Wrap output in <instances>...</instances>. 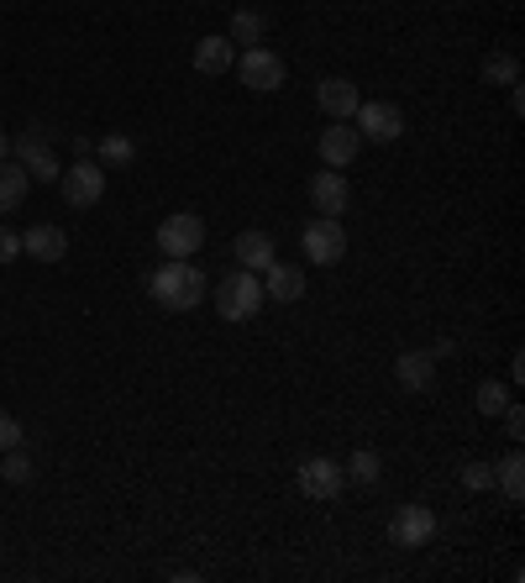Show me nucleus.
I'll list each match as a JSON object with an SVG mask.
<instances>
[{
	"instance_id": "1",
	"label": "nucleus",
	"mask_w": 525,
	"mask_h": 583,
	"mask_svg": "<svg viewBox=\"0 0 525 583\" xmlns=\"http://www.w3.org/2000/svg\"><path fill=\"white\" fill-rule=\"evenodd\" d=\"M147 290H152V300L163 311H195L205 300V274L195 258H169L163 268H152Z\"/></svg>"
},
{
	"instance_id": "2",
	"label": "nucleus",
	"mask_w": 525,
	"mask_h": 583,
	"mask_svg": "<svg viewBox=\"0 0 525 583\" xmlns=\"http://www.w3.org/2000/svg\"><path fill=\"white\" fill-rule=\"evenodd\" d=\"M216 316L221 321H253L262 311V279L258 274H247V268H236V274H227L221 284H216Z\"/></svg>"
},
{
	"instance_id": "3",
	"label": "nucleus",
	"mask_w": 525,
	"mask_h": 583,
	"mask_svg": "<svg viewBox=\"0 0 525 583\" xmlns=\"http://www.w3.org/2000/svg\"><path fill=\"white\" fill-rule=\"evenodd\" d=\"M59 190H63V205H69V210H89V205L106 201V169H100L95 158H74L59 174Z\"/></svg>"
},
{
	"instance_id": "4",
	"label": "nucleus",
	"mask_w": 525,
	"mask_h": 583,
	"mask_svg": "<svg viewBox=\"0 0 525 583\" xmlns=\"http://www.w3.org/2000/svg\"><path fill=\"white\" fill-rule=\"evenodd\" d=\"M352 126H357L363 143H400L405 137V111L394 100H363L352 111Z\"/></svg>"
},
{
	"instance_id": "5",
	"label": "nucleus",
	"mask_w": 525,
	"mask_h": 583,
	"mask_svg": "<svg viewBox=\"0 0 525 583\" xmlns=\"http://www.w3.org/2000/svg\"><path fill=\"white\" fill-rule=\"evenodd\" d=\"M200 247H205V221L195 210H174V216L158 221V253H169V258H195Z\"/></svg>"
},
{
	"instance_id": "6",
	"label": "nucleus",
	"mask_w": 525,
	"mask_h": 583,
	"mask_svg": "<svg viewBox=\"0 0 525 583\" xmlns=\"http://www.w3.org/2000/svg\"><path fill=\"white\" fill-rule=\"evenodd\" d=\"M11 153L22 158L27 179H37V184H59L63 163H59V153L48 147V132H42V126H32V132H22V137H11Z\"/></svg>"
},
{
	"instance_id": "7",
	"label": "nucleus",
	"mask_w": 525,
	"mask_h": 583,
	"mask_svg": "<svg viewBox=\"0 0 525 583\" xmlns=\"http://www.w3.org/2000/svg\"><path fill=\"white\" fill-rule=\"evenodd\" d=\"M300 247H305V258L310 263L331 268V263L347 258V232H342V221H337V216H316V221H305Z\"/></svg>"
},
{
	"instance_id": "8",
	"label": "nucleus",
	"mask_w": 525,
	"mask_h": 583,
	"mask_svg": "<svg viewBox=\"0 0 525 583\" xmlns=\"http://www.w3.org/2000/svg\"><path fill=\"white\" fill-rule=\"evenodd\" d=\"M294 484H300V495H305V499H316V505H331V499L347 489V473H342V463H337V458H305Z\"/></svg>"
},
{
	"instance_id": "9",
	"label": "nucleus",
	"mask_w": 525,
	"mask_h": 583,
	"mask_svg": "<svg viewBox=\"0 0 525 583\" xmlns=\"http://www.w3.org/2000/svg\"><path fill=\"white\" fill-rule=\"evenodd\" d=\"M431 536H437V510H426V505H400L394 510V521H389V542L394 547H431Z\"/></svg>"
},
{
	"instance_id": "10",
	"label": "nucleus",
	"mask_w": 525,
	"mask_h": 583,
	"mask_svg": "<svg viewBox=\"0 0 525 583\" xmlns=\"http://www.w3.org/2000/svg\"><path fill=\"white\" fill-rule=\"evenodd\" d=\"M236 74H242V85L268 95V89H284V59L273 53V48H242V63H232Z\"/></svg>"
},
{
	"instance_id": "11",
	"label": "nucleus",
	"mask_w": 525,
	"mask_h": 583,
	"mask_svg": "<svg viewBox=\"0 0 525 583\" xmlns=\"http://www.w3.org/2000/svg\"><path fill=\"white\" fill-rule=\"evenodd\" d=\"M262 300H279V305L305 300V268H300V263L273 258L268 268H262Z\"/></svg>"
},
{
	"instance_id": "12",
	"label": "nucleus",
	"mask_w": 525,
	"mask_h": 583,
	"mask_svg": "<svg viewBox=\"0 0 525 583\" xmlns=\"http://www.w3.org/2000/svg\"><path fill=\"white\" fill-rule=\"evenodd\" d=\"M347 201H352V190H347V174H342V169L310 174V205H316V216H342Z\"/></svg>"
},
{
	"instance_id": "13",
	"label": "nucleus",
	"mask_w": 525,
	"mask_h": 583,
	"mask_svg": "<svg viewBox=\"0 0 525 583\" xmlns=\"http://www.w3.org/2000/svg\"><path fill=\"white\" fill-rule=\"evenodd\" d=\"M357 147H363L357 126H352V121H331L321 132V163L326 169H347L352 158H357Z\"/></svg>"
},
{
	"instance_id": "14",
	"label": "nucleus",
	"mask_w": 525,
	"mask_h": 583,
	"mask_svg": "<svg viewBox=\"0 0 525 583\" xmlns=\"http://www.w3.org/2000/svg\"><path fill=\"white\" fill-rule=\"evenodd\" d=\"M316 106L326 111V121H352V111L363 106V95L352 80H321L316 85Z\"/></svg>"
},
{
	"instance_id": "15",
	"label": "nucleus",
	"mask_w": 525,
	"mask_h": 583,
	"mask_svg": "<svg viewBox=\"0 0 525 583\" xmlns=\"http://www.w3.org/2000/svg\"><path fill=\"white\" fill-rule=\"evenodd\" d=\"M394 379H400L405 394H426V389L437 384V357H431V352H400Z\"/></svg>"
},
{
	"instance_id": "16",
	"label": "nucleus",
	"mask_w": 525,
	"mask_h": 583,
	"mask_svg": "<svg viewBox=\"0 0 525 583\" xmlns=\"http://www.w3.org/2000/svg\"><path fill=\"white\" fill-rule=\"evenodd\" d=\"M22 253H32L37 263H63V258H69V232L42 221V227L22 232Z\"/></svg>"
},
{
	"instance_id": "17",
	"label": "nucleus",
	"mask_w": 525,
	"mask_h": 583,
	"mask_svg": "<svg viewBox=\"0 0 525 583\" xmlns=\"http://www.w3.org/2000/svg\"><path fill=\"white\" fill-rule=\"evenodd\" d=\"M232 253H236V268H247V274H262L268 263L279 258V247H273V236L268 232H242L232 242Z\"/></svg>"
},
{
	"instance_id": "18",
	"label": "nucleus",
	"mask_w": 525,
	"mask_h": 583,
	"mask_svg": "<svg viewBox=\"0 0 525 583\" xmlns=\"http://www.w3.org/2000/svg\"><path fill=\"white\" fill-rule=\"evenodd\" d=\"M232 63H236L232 37H200V42H195V69H200V74H210V80H216V74H232Z\"/></svg>"
},
{
	"instance_id": "19",
	"label": "nucleus",
	"mask_w": 525,
	"mask_h": 583,
	"mask_svg": "<svg viewBox=\"0 0 525 583\" xmlns=\"http://www.w3.org/2000/svg\"><path fill=\"white\" fill-rule=\"evenodd\" d=\"M495 484H499V495L510 499V505H521L525 499V452L515 447V452H504L495 463Z\"/></svg>"
},
{
	"instance_id": "20",
	"label": "nucleus",
	"mask_w": 525,
	"mask_h": 583,
	"mask_svg": "<svg viewBox=\"0 0 525 583\" xmlns=\"http://www.w3.org/2000/svg\"><path fill=\"white\" fill-rule=\"evenodd\" d=\"M95 163H100V169H132V163H137V143H132L126 132H111V137L95 143Z\"/></svg>"
},
{
	"instance_id": "21",
	"label": "nucleus",
	"mask_w": 525,
	"mask_h": 583,
	"mask_svg": "<svg viewBox=\"0 0 525 583\" xmlns=\"http://www.w3.org/2000/svg\"><path fill=\"white\" fill-rule=\"evenodd\" d=\"M27 190H32V179L22 163H0V216H5V210H22Z\"/></svg>"
},
{
	"instance_id": "22",
	"label": "nucleus",
	"mask_w": 525,
	"mask_h": 583,
	"mask_svg": "<svg viewBox=\"0 0 525 583\" xmlns=\"http://www.w3.org/2000/svg\"><path fill=\"white\" fill-rule=\"evenodd\" d=\"M342 473H347V484H363V489H368V484H379V452H368V447H357V452H352L347 463H342Z\"/></svg>"
},
{
	"instance_id": "23",
	"label": "nucleus",
	"mask_w": 525,
	"mask_h": 583,
	"mask_svg": "<svg viewBox=\"0 0 525 583\" xmlns=\"http://www.w3.org/2000/svg\"><path fill=\"white\" fill-rule=\"evenodd\" d=\"M262 32H268V16H262V11H236L227 37H232V42H247V48H258Z\"/></svg>"
},
{
	"instance_id": "24",
	"label": "nucleus",
	"mask_w": 525,
	"mask_h": 583,
	"mask_svg": "<svg viewBox=\"0 0 525 583\" xmlns=\"http://www.w3.org/2000/svg\"><path fill=\"white\" fill-rule=\"evenodd\" d=\"M484 80H489V85H521V59H515V53H489V59H484Z\"/></svg>"
},
{
	"instance_id": "25",
	"label": "nucleus",
	"mask_w": 525,
	"mask_h": 583,
	"mask_svg": "<svg viewBox=\"0 0 525 583\" xmlns=\"http://www.w3.org/2000/svg\"><path fill=\"white\" fill-rule=\"evenodd\" d=\"M510 405V384L504 379H484L478 384V415H489V421H499V410Z\"/></svg>"
},
{
	"instance_id": "26",
	"label": "nucleus",
	"mask_w": 525,
	"mask_h": 583,
	"mask_svg": "<svg viewBox=\"0 0 525 583\" xmlns=\"http://www.w3.org/2000/svg\"><path fill=\"white\" fill-rule=\"evenodd\" d=\"M463 489H473V495H489V489H495V463H489V458H473V463H463Z\"/></svg>"
},
{
	"instance_id": "27",
	"label": "nucleus",
	"mask_w": 525,
	"mask_h": 583,
	"mask_svg": "<svg viewBox=\"0 0 525 583\" xmlns=\"http://www.w3.org/2000/svg\"><path fill=\"white\" fill-rule=\"evenodd\" d=\"M0 473H5L11 484H32L37 463H32V452H22V447H5V463H0Z\"/></svg>"
},
{
	"instance_id": "28",
	"label": "nucleus",
	"mask_w": 525,
	"mask_h": 583,
	"mask_svg": "<svg viewBox=\"0 0 525 583\" xmlns=\"http://www.w3.org/2000/svg\"><path fill=\"white\" fill-rule=\"evenodd\" d=\"M499 421H504V432H510V441L521 447V441H525V410L515 405V400H510V405L499 410Z\"/></svg>"
},
{
	"instance_id": "29",
	"label": "nucleus",
	"mask_w": 525,
	"mask_h": 583,
	"mask_svg": "<svg viewBox=\"0 0 525 583\" xmlns=\"http://www.w3.org/2000/svg\"><path fill=\"white\" fill-rule=\"evenodd\" d=\"M16 258H22V232L0 227V268H5V263H16Z\"/></svg>"
},
{
	"instance_id": "30",
	"label": "nucleus",
	"mask_w": 525,
	"mask_h": 583,
	"mask_svg": "<svg viewBox=\"0 0 525 583\" xmlns=\"http://www.w3.org/2000/svg\"><path fill=\"white\" fill-rule=\"evenodd\" d=\"M5 447H22V421L16 415H0V452Z\"/></svg>"
},
{
	"instance_id": "31",
	"label": "nucleus",
	"mask_w": 525,
	"mask_h": 583,
	"mask_svg": "<svg viewBox=\"0 0 525 583\" xmlns=\"http://www.w3.org/2000/svg\"><path fill=\"white\" fill-rule=\"evenodd\" d=\"M510 111H515V117L525 111V89L521 85H510Z\"/></svg>"
},
{
	"instance_id": "32",
	"label": "nucleus",
	"mask_w": 525,
	"mask_h": 583,
	"mask_svg": "<svg viewBox=\"0 0 525 583\" xmlns=\"http://www.w3.org/2000/svg\"><path fill=\"white\" fill-rule=\"evenodd\" d=\"M521 379H525V357L515 352V357H510V384H521Z\"/></svg>"
},
{
	"instance_id": "33",
	"label": "nucleus",
	"mask_w": 525,
	"mask_h": 583,
	"mask_svg": "<svg viewBox=\"0 0 525 583\" xmlns=\"http://www.w3.org/2000/svg\"><path fill=\"white\" fill-rule=\"evenodd\" d=\"M5 153H11V137H5V132H0V163H5Z\"/></svg>"
}]
</instances>
